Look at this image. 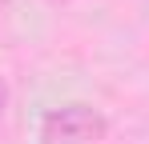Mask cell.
<instances>
[{"label":"cell","instance_id":"6da1fadb","mask_svg":"<svg viewBox=\"0 0 149 144\" xmlns=\"http://www.w3.org/2000/svg\"><path fill=\"white\" fill-rule=\"evenodd\" d=\"M109 132V120L93 104H61L40 116V144H97Z\"/></svg>","mask_w":149,"mask_h":144}]
</instances>
